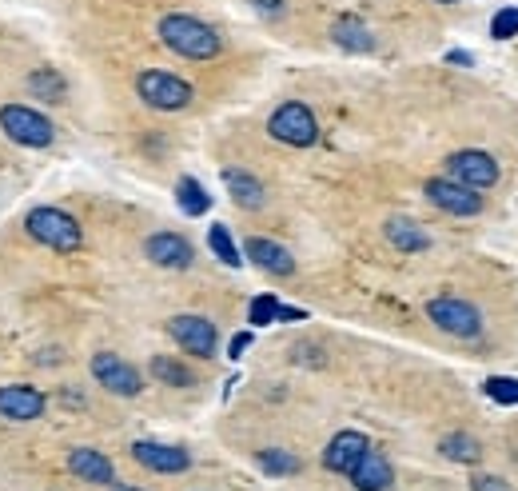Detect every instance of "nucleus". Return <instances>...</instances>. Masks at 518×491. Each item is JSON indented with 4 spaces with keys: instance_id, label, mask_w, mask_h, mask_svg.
Returning a JSON list of instances; mask_svg holds the SVG:
<instances>
[{
    "instance_id": "f257e3e1",
    "label": "nucleus",
    "mask_w": 518,
    "mask_h": 491,
    "mask_svg": "<svg viewBox=\"0 0 518 491\" xmlns=\"http://www.w3.org/2000/svg\"><path fill=\"white\" fill-rule=\"evenodd\" d=\"M156 32H160V40H164L176 56H188V60H212V56H220V48H224V44H220V32H216L212 24L188 16V12H168Z\"/></svg>"
},
{
    "instance_id": "f03ea898",
    "label": "nucleus",
    "mask_w": 518,
    "mask_h": 491,
    "mask_svg": "<svg viewBox=\"0 0 518 491\" xmlns=\"http://www.w3.org/2000/svg\"><path fill=\"white\" fill-rule=\"evenodd\" d=\"M24 228H28V236H32V240L48 244L52 252H76V248L84 244L80 220H76V216H68L64 208H52V204L32 208V212L24 216Z\"/></svg>"
},
{
    "instance_id": "7ed1b4c3",
    "label": "nucleus",
    "mask_w": 518,
    "mask_h": 491,
    "mask_svg": "<svg viewBox=\"0 0 518 491\" xmlns=\"http://www.w3.org/2000/svg\"><path fill=\"white\" fill-rule=\"evenodd\" d=\"M136 92H140V100H144L148 108H156V112H180V108H188L192 96H196L188 80H180V76H172V72H160V68L140 72V76H136Z\"/></svg>"
},
{
    "instance_id": "20e7f679",
    "label": "nucleus",
    "mask_w": 518,
    "mask_h": 491,
    "mask_svg": "<svg viewBox=\"0 0 518 491\" xmlns=\"http://www.w3.org/2000/svg\"><path fill=\"white\" fill-rule=\"evenodd\" d=\"M267 132L279 140V144H291V148H311L319 140V124H315V112L299 100H287L271 112L267 120Z\"/></svg>"
},
{
    "instance_id": "39448f33",
    "label": "nucleus",
    "mask_w": 518,
    "mask_h": 491,
    "mask_svg": "<svg viewBox=\"0 0 518 491\" xmlns=\"http://www.w3.org/2000/svg\"><path fill=\"white\" fill-rule=\"evenodd\" d=\"M0 128H4L8 140L24 144V148H48L56 140L52 120L40 116L36 108H24V104H4L0 108Z\"/></svg>"
},
{
    "instance_id": "423d86ee",
    "label": "nucleus",
    "mask_w": 518,
    "mask_h": 491,
    "mask_svg": "<svg viewBox=\"0 0 518 491\" xmlns=\"http://www.w3.org/2000/svg\"><path fill=\"white\" fill-rule=\"evenodd\" d=\"M427 316L435 328H443L447 336H459V340H475L483 332V316L475 304L467 300H455V296H439L427 304Z\"/></svg>"
},
{
    "instance_id": "0eeeda50",
    "label": "nucleus",
    "mask_w": 518,
    "mask_h": 491,
    "mask_svg": "<svg viewBox=\"0 0 518 491\" xmlns=\"http://www.w3.org/2000/svg\"><path fill=\"white\" fill-rule=\"evenodd\" d=\"M92 376H96V384L104 388V392H112V396H140L144 392V376L128 364V360H120L116 352H96L92 356Z\"/></svg>"
},
{
    "instance_id": "6e6552de",
    "label": "nucleus",
    "mask_w": 518,
    "mask_h": 491,
    "mask_svg": "<svg viewBox=\"0 0 518 491\" xmlns=\"http://www.w3.org/2000/svg\"><path fill=\"white\" fill-rule=\"evenodd\" d=\"M447 172H451V180H459V184H467L475 192H487V188L499 184V160L491 152H479V148L455 152L447 160Z\"/></svg>"
},
{
    "instance_id": "1a4fd4ad",
    "label": "nucleus",
    "mask_w": 518,
    "mask_h": 491,
    "mask_svg": "<svg viewBox=\"0 0 518 491\" xmlns=\"http://www.w3.org/2000/svg\"><path fill=\"white\" fill-rule=\"evenodd\" d=\"M168 336H172L184 352H192V356H200V360H212L216 348H220V332H216V324H212L208 316H176V320L168 324Z\"/></svg>"
},
{
    "instance_id": "9d476101",
    "label": "nucleus",
    "mask_w": 518,
    "mask_h": 491,
    "mask_svg": "<svg viewBox=\"0 0 518 491\" xmlns=\"http://www.w3.org/2000/svg\"><path fill=\"white\" fill-rule=\"evenodd\" d=\"M427 200L435 204V208H443V212H451V216H479L483 212V192H475V188H467V184H459V180H427Z\"/></svg>"
},
{
    "instance_id": "9b49d317",
    "label": "nucleus",
    "mask_w": 518,
    "mask_h": 491,
    "mask_svg": "<svg viewBox=\"0 0 518 491\" xmlns=\"http://www.w3.org/2000/svg\"><path fill=\"white\" fill-rule=\"evenodd\" d=\"M132 460L148 472H160V476H176V472H188L192 468V456L176 444H156V440H136L132 444Z\"/></svg>"
},
{
    "instance_id": "f8f14e48",
    "label": "nucleus",
    "mask_w": 518,
    "mask_h": 491,
    "mask_svg": "<svg viewBox=\"0 0 518 491\" xmlns=\"http://www.w3.org/2000/svg\"><path fill=\"white\" fill-rule=\"evenodd\" d=\"M144 256H148L156 268H172V272H184V268H192V260H196L192 244H188L184 236H176V232H156V236H148Z\"/></svg>"
},
{
    "instance_id": "ddd939ff",
    "label": "nucleus",
    "mask_w": 518,
    "mask_h": 491,
    "mask_svg": "<svg viewBox=\"0 0 518 491\" xmlns=\"http://www.w3.org/2000/svg\"><path fill=\"white\" fill-rule=\"evenodd\" d=\"M48 408V400L36 392V388H24V384H4L0 388V416L12 420V424H32L40 420Z\"/></svg>"
},
{
    "instance_id": "4468645a",
    "label": "nucleus",
    "mask_w": 518,
    "mask_h": 491,
    "mask_svg": "<svg viewBox=\"0 0 518 491\" xmlns=\"http://www.w3.org/2000/svg\"><path fill=\"white\" fill-rule=\"evenodd\" d=\"M371 448V440L363 432H339L327 448H323V468L327 472H339V476H351V468L363 460V452Z\"/></svg>"
},
{
    "instance_id": "2eb2a0df",
    "label": "nucleus",
    "mask_w": 518,
    "mask_h": 491,
    "mask_svg": "<svg viewBox=\"0 0 518 491\" xmlns=\"http://www.w3.org/2000/svg\"><path fill=\"white\" fill-rule=\"evenodd\" d=\"M391 484H395V468H391V460H387L383 452L367 448V452H363V460L351 468V488L355 491H387Z\"/></svg>"
},
{
    "instance_id": "dca6fc26",
    "label": "nucleus",
    "mask_w": 518,
    "mask_h": 491,
    "mask_svg": "<svg viewBox=\"0 0 518 491\" xmlns=\"http://www.w3.org/2000/svg\"><path fill=\"white\" fill-rule=\"evenodd\" d=\"M244 256L263 268L267 276H291L295 272V260H291V252L283 248V244H275V240H267V236H252L248 244H244Z\"/></svg>"
},
{
    "instance_id": "f3484780",
    "label": "nucleus",
    "mask_w": 518,
    "mask_h": 491,
    "mask_svg": "<svg viewBox=\"0 0 518 491\" xmlns=\"http://www.w3.org/2000/svg\"><path fill=\"white\" fill-rule=\"evenodd\" d=\"M68 472L80 476V480H88V484H100V488H108L116 480L112 460L104 452H96V448H72L68 452Z\"/></svg>"
},
{
    "instance_id": "a211bd4d",
    "label": "nucleus",
    "mask_w": 518,
    "mask_h": 491,
    "mask_svg": "<svg viewBox=\"0 0 518 491\" xmlns=\"http://www.w3.org/2000/svg\"><path fill=\"white\" fill-rule=\"evenodd\" d=\"M331 40L339 48H347V52H371L375 48V36H371V28L359 16H339L331 24Z\"/></svg>"
},
{
    "instance_id": "6ab92c4d",
    "label": "nucleus",
    "mask_w": 518,
    "mask_h": 491,
    "mask_svg": "<svg viewBox=\"0 0 518 491\" xmlns=\"http://www.w3.org/2000/svg\"><path fill=\"white\" fill-rule=\"evenodd\" d=\"M383 232H387V240H391L399 252H427V248H431V236H427L415 220H407V216H391V220L383 224Z\"/></svg>"
},
{
    "instance_id": "aec40b11",
    "label": "nucleus",
    "mask_w": 518,
    "mask_h": 491,
    "mask_svg": "<svg viewBox=\"0 0 518 491\" xmlns=\"http://www.w3.org/2000/svg\"><path fill=\"white\" fill-rule=\"evenodd\" d=\"M224 184H228V192H232V200L240 204V208H263V184H259L252 172H244V168H224Z\"/></svg>"
},
{
    "instance_id": "412c9836",
    "label": "nucleus",
    "mask_w": 518,
    "mask_h": 491,
    "mask_svg": "<svg viewBox=\"0 0 518 491\" xmlns=\"http://www.w3.org/2000/svg\"><path fill=\"white\" fill-rule=\"evenodd\" d=\"M439 452H443L447 460H455V464H467V468L483 460L479 440H475V436H467V432H451V436H443V440H439Z\"/></svg>"
},
{
    "instance_id": "4be33fe9",
    "label": "nucleus",
    "mask_w": 518,
    "mask_h": 491,
    "mask_svg": "<svg viewBox=\"0 0 518 491\" xmlns=\"http://www.w3.org/2000/svg\"><path fill=\"white\" fill-rule=\"evenodd\" d=\"M28 92H32V96H40V100L60 104V100L68 96V84H64V76H60L56 68H36V72L28 76Z\"/></svg>"
},
{
    "instance_id": "5701e85b",
    "label": "nucleus",
    "mask_w": 518,
    "mask_h": 491,
    "mask_svg": "<svg viewBox=\"0 0 518 491\" xmlns=\"http://www.w3.org/2000/svg\"><path fill=\"white\" fill-rule=\"evenodd\" d=\"M176 204H180L188 216H204V212L212 208V196L204 192V184H200V180L184 176V180L176 184Z\"/></svg>"
},
{
    "instance_id": "b1692460",
    "label": "nucleus",
    "mask_w": 518,
    "mask_h": 491,
    "mask_svg": "<svg viewBox=\"0 0 518 491\" xmlns=\"http://www.w3.org/2000/svg\"><path fill=\"white\" fill-rule=\"evenodd\" d=\"M256 460L267 476H295V472H303V460L291 456V452H283V448H263Z\"/></svg>"
},
{
    "instance_id": "393cba45",
    "label": "nucleus",
    "mask_w": 518,
    "mask_h": 491,
    "mask_svg": "<svg viewBox=\"0 0 518 491\" xmlns=\"http://www.w3.org/2000/svg\"><path fill=\"white\" fill-rule=\"evenodd\" d=\"M152 376H156L160 384H172V388H192V384H196V376H192L180 360H168V356H156V360H152Z\"/></svg>"
},
{
    "instance_id": "a878e982",
    "label": "nucleus",
    "mask_w": 518,
    "mask_h": 491,
    "mask_svg": "<svg viewBox=\"0 0 518 491\" xmlns=\"http://www.w3.org/2000/svg\"><path fill=\"white\" fill-rule=\"evenodd\" d=\"M208 244H212V252H216L228 268H240V264H244V256H240V248H236V240H232V232H228L224 224H212Z\"/></svg>"
},
{
    "instance_id": "bb28decb",
    "label": "nucleus",
    "mask_w": 518,
    "mask_h": 491,
    "mask_svg": "<svg viewBox=\"0 0 518 491\" xmlns=\"http://www.w3.org/2000/svg\"><path fill=\"white\" fill-rule=\"evenodd\" d=\"M483 388H487V396H491L495 404H507V408L518 404V380H511V376H491Z\"/></svg>"
},
{
    "instance_id": "cd10ccee",
    "label": "nucleus",
    "mask_w": 518,
    "mask_h": 491,
    "mask_svg": "<svg viewBox=\"0 0 518 491\" xmlns=\"http://www.w3.org/2000/svg\"><path fill=\"white\" fill-rule=\"evenodd\" d=\"M275 316H279V300H275L271 292L256 296V300H252V308H248V320H252V328H267Z\"/></svg>"
},
{
    "instance_id": "c85d7f7f",
    "label": "nucleus",
    "mask_w": 518,
    "mask_h": 491,
    "mask_svg": "<svg viewBox=\"0 0 518 491\" xmlns=\"http://www.w3.org/2000/svg\"><path fill=\"white\" fill-rule=\"evenodd\" d=\"M518 32V8H499L495 20H491V36L495 40H511Z\"/></svg>"
},
{
    "instance_id": "c756f323",
    "label": "nucleus",
    "mask_w": 518,
    "mask_h": 491,
    "mask_svg": "<svg viewBox=\"0 0 518 491\" xmlns=\"http://www.w3.org/2000/svg\"><path fill=\"white\" fill-rule=\"evenodd\" d=\"M471 491H515L507 480H499V476H487V472H479V476H471Z\"/></svg>"
},
{
    "instance_id": "7c9ffc66",
    "label": "nucleus",
    "mask_w": 518,
    "mask_h": 491,
    "mask_svg": "<svg viewBox=\"0 0 518 491\" xmlns=\"http://www.w3.org/2000/svg\"><path fill=\"white\" fill-rule=\"evenodd\" d=\"M248 344H252V332H240V336L228 344V356H232V360H240V356L248 352Z\"/></svg>"
},
{
    "instance_id": "2f4dec72",
    "label": "nucleus",
    "mask_w": 518,
    "mask_h": 491,
    "mask_svg": "<svg viewBox=\"0 0 518 491\" xmlns=\"http://www.w3.org/2000/svg\"><path fill=\"white\" fill-rule=\"evenodd\" d=\"M447 64H455V68H471V64H475V56H471V52H463V48H451V52H447Z\"/></svg>"
},
{
    "instance_id": "473e14b6",
    "label": "nucleus",
    "mask_w": 518,
    "mask_h": 491,
    "mask_svg": "<svg viewBox=\"0 0 518 491\" xmlns=\"http://www.w3.org/2000/svg\"><path fill=\"white\" fill-rule=\"evenodd\" d=\"M275 320H283V324H295V320H307V312H299V308H283L279 304V316Z\"/></svg>"
},
{
    "instance_id": "72a5a7b5",
    "label": "nucleus",
    "mask_w": 518,
    "mask_h": 491,
    "mask_svg": "<svg viewBox=\"0 0 518 491\" xmlns=\"http://www.w3.org/2000/svg\"><path fill=\"white\" fill-rule=\"evenodd\" d=\"M259 12H271V16H279L283 12V0H252Z\"/></svg>"
},
{
    "instance_id": "f704fd0d",
    "label": "nucleus",
    "mask_w": 518,
    "mask_h": 491,
    "mask_svg": "<svg viewBox=\"0 0 518 491\" xmlns=\"http://www.w3.org/2000/svg\"><path fill=\"white\" fill-rule=\"evenodd\" d=\"M108 488H112V491H144V488H132V484H116V480H112Z\"/></svg>"
},
{
    "instance_id": "c9c22d12",
    "label": "nucleus",
    "mask_w": 518,
    "mask_h": 491,
    "mask_svg": "<svg viewBox=\"0 0 518 491\" xmlns=\"http://www.w3.org/2000/svg\"><path fill=\"white\" fill-rule=\"evenodd\" d=\"M439 4H455V0H439Z\"/></svg>"
}]
</instances>
